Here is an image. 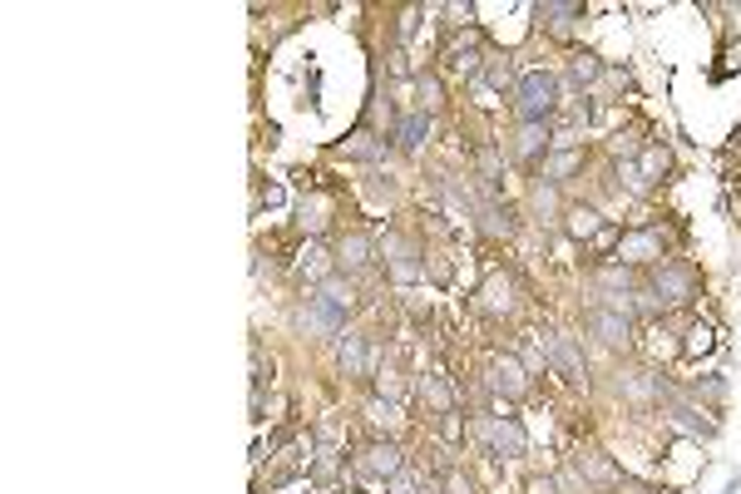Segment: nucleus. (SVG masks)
<instances>
[{
  "instance_id": "ea45409f",
  "label": "nucleus",
  "mask_w": 741,
  "mask_h": 494,
  "mask_svg": "<svg viewBox=\"0 0 741 494\" xmlns=\"http://www.w3.org/2000/svg\"><path fill=\"white\" fill-rule=\"evenodd\" d=\"M440 494H480V484H474V474H464L460 464H450V470L440 474Z\"/></svg>"
},
{
  "instance_id": "37998d69",
  "label": "nucleus",
  "mask_w": 741,
  "mask_h": 494,
  "mask_svg": "<svg viewBox=\"0 0 741 494\" xmlns=\"http://www.w3.org/2000/svg\"><path fill=\"white\" fill-rule=\"evenodd\" d=\"M711 351V326L707 322H692L687 326V346H682V356H701Z\"/></svg>"
},
{
  "instance_id": "f8f14e48",
  "label": "nucleus",
  "mask_w": 741,
  "mask_h": 494,
  "mask_svg": "<svg viewBox=\"0 0 741 494\" xmlns=\"http://www.w3.org/2000/svg\"><path fill=\"white\" fill-rule=\"evenodd\" d=\"M539 346H543V356H549V371L553 375H563L569 385H588V361H583L579 336L563 332V326H543Z\"/></svg>"
},
{
  "instance_id": "c9c22d12",
  "label": "nucleus",
  "mask_w": 741,
  "mask_h": 494,
  "mask_svg": "<svg viewBox=\"0 0 741 494\" xmlns=\"http://www.w3.org/2000/svg\"><path fill=\"white\" fill-rule=\"evenodd\" d=\"M296 272L312 277V287H316L322 277H332V272H336V262H332V252H326L322 243H306V247H302V257H296Z\"/></svg>"
},
{
  "instance_id": "c03bdc74",
  "label": "nucleus",
  "mask_w": 741,
  "mask_h": 494,
  "mask_svg": "<svg viewBox=\"0 0 741 494\" xmlns=\"http://www.w3.org/2000/svg\"><path fill=\"white\" fill-rule=\"evenodd\" d=\"M524 494H563V484H559V474H529Z\"/></svg>"
},
{
  "instance_id": "6e6552de",
  "label": "nucleus",
  "mask_w": 741,
  "mask_h": 494,
  "mask_svg": "<svg viewBox=\"0 0 741 494\" xmlns=\"http://www.w3.org/2000/svg\"><path fill=\"white\" fill-rule=\"evenodd\" d=\"M405 445L395 435H366L351 454V474L356 480H371V484H391L395 474L405 470Z\"/></svg>"
},
{
  "instance_id": "f3484780",
  "label": "nucleus",
  "mask_w": 741,
  "mask_h": 494,
  "mask_svg": "<svg viewBox=\"0 0 741 494\" xmlns=\"http://www.w3.org/2000/svg\"><path fill=\"white\" fill-rule=\"evenodd\" d=\"M569 470L579 474V484H583V490H593V494H608L613 484L622 480L618 460H613V454H603L598 445H579V450L569 454Z\"/></svg>"
},
{
  "instance_id": "ddd939ff",
  "label": "nucleus",
  "mask_w": 741,
  "mask_h": 494,
  "mask_svg": "<svg viewBox=\"0 0 741 494\" xmlns=\"http://www.w3.org/2000/svg\"><path fill=\"white\" fill-rule=\"evenodd\" d=\"M332 262H336V272L341 277H366L375 262H381V243H375L371 233H361V227H346V233H336V243H332Z\"/></svg>"
},
{
  "instance_id": "e433bc0d",
  "label": "nucleus",
  "mask_w": 741,
  "mask_h": 494,
  "mask_svg": "<svg viewBox=\"0 0 741 494\" xmlns=\"http://www.w3.org/2000/svg\"><path fill=\"white\" fill-rule=\"evenodd\" d=\"M603 69H608V65H603L598 55H588V49H583V55H573V59H569V85L593 89V85L603 79Z\"/></svg>"
},
{
  "instance_id": "f257e3e1",
  "label": "nucleus",
  "mask_w": 741,
  "mask_h": 494,
  "mask_svg": "<svg viewBox=\"0 0 741 494\" xmlns=\"http://www.w3.org/2000/svg\"><path fill=\"white\" fill-rule=\"evenodd\" d=\"M632 292L628 296H593L588 306L579 312L583 332L593 336L598 346H608V351H628L632 341H638V316H632Z\"/></svg>"
},
{
  "instance_id": "b1692460",
  "label": "nucleus",
  "mask_w": 741,
  "mask_h": 494,
  "mask_svg": "<svg viewBox=\"0 0 741 494\" xmlns=\"http://www.w3.org/2000/svg\"><path fill=\"white\" fill-rule=\"evenodd\" d=\"M632 168L642 173V183H648V188H658V183H667V178H672L677 158H672V148L662 144V138H648V144H642V154L632 158Z\"/></svg>"
},
{
  "instance_id": "dca6fc26",
  "label": "nucleus",
  "mask_w": 741,
  "mask_h": 494,
  "mask_svg": "<svg viewBox=\"0 0 741 494\" xmlns=\"http://www.w3.org/2000/svg\"><path fill=\"white\" fill-rule=\"evenodd\" d=\"M292 332L296 336H312V341H336L346 332V316L332 312L326 302H316L312 292H302V302L292 306Z\"/></svg>"
},
{
  "instance_id": "4be33fe9",
  "label": "nucleus",
  "mask_w": 741,
  "mask_h": 494,
  "mask_svg": "<svg viewBox=\"0 0 741 494\" xmlns=\"http://www.w3.org/2000/svg\"><path fill=\"white\" fill-rule=\"evenodd\" d=\"M430 134H435V114H425V109H401L391 124V138L401 154H420L430 144Z\"/></svg>"
},
{
  "instance_id": "09e8293b",
  "label": "nucleus",
  "mask_w": 741,
  "mask_h": 494,
  "mask_svg": "<svg viewBox=\"0 0 741 494\" xmlns=\"http://www.w3.org/2000/svg\"><path fill=\"white\" fill-rule=\"evenodd\" d=\"M717 15H727L731 35H737V40H741V0H731V5H717Z\"/></svg>"
},
{
  "instance_id": "a211bd4d",
  "label": "nucleus",
  "mask_w": 741,
  "mask_h": 494,
  "mask_svg": "<svg viewBox=\"0 0 741 494\" xmlns=\"http://www.w3.org/2000/svg\"><path fill=\"white\" fill-rule=\"evenodd\" d=\"M336 371L346 375V381H371L381 366H375V346L366 332H356V326H346L341 336H336Z\"/></svg>"
},
{
  "instance_id": "4c0bfd02",
  "label": "nucleus",
  "mask_w": 741,
  "mask_h": 494,
  "mask_svg": "<svg viewBox=\"0 0 741 494\" xmlns=\"http://www.w3.org/2000/svg\"><path fill=\"white\" fill-rule=\"evenodd\" d=\"M687 395L697 405H707V411H721V405H727V381H721V375H701V381H692Z\"/></svg>"
},
{
  "instance_id": "a878e982",
  "label": "nucleus",
  "mask_w": 741,
  "mask_h": 494,
  "mask_svg": "<svg viewBox=\"0 0 741 494\" xmlns=\"http://www.w3.org/2000/svg\"><path fill=\"white\" fill-rule=\"evenodd\" d=\"M563 188H553V183H543V178H534V188H529V217L539 227H563Z\"/></svg>"
},
{
  "instance_id": "de8ad7c7",
  "label": "nucleus",
  "mask_w": 741,
  "mask_h": 494,
  "mask_svg": "<svg viewBox=\"0 0 741 494\" xmlns=\"http://www.w3.org/2000/svg\"><path fill=\"white\" fill-rule=\"evenodd\" d=\"M608 494H662V490H658V484H642V480H632V474H622V480L613 484Z\"/></svg>"
},
{
  "instance_id": "8fccbe9b",
  "label": "nucleus",
  "mask_w": 741,
  "mask_h": 494,
  "mask_svg": "<svg viewBox=\"0 0 741 494\" xmlns=\"http://www.w3.org/2000/svg\"><path fill=\"white\" fill-rule=\"evenodd\" d=\"M731 138H737V144H741V124H737V134H731Z\"/></svg>"
},
{
  "instance_id": "39448f33",
  "label": "nucleus",
  "mask_w": 741,
  "mask_h": 494,
  "mask_svg": "<svg viewBox=\"0 0 741 494\" xmlns=\"http://www.w3.org/2000/svg\"><path fill=\"white\" fill-rule=\"evenodd\" d=\"M559 109H563V79L553 69L519 75V89H514V119L519 124H549Z\"/></svg>"
},
{
  "instance_id": "0eeeda50",
  "label": "nucleus",
  "mask_w": 741,
  "mask_h": 494,
  "mask_svg": "<svg viewBox=\"0 0 741 494\" xmlns=\"http://www.w3.org/2000/svg\"><path fill=\"white\" fill-rule=\"evenodd\" d=\"M470 435L484 445V454H494V460H524V454H529V430H524L519 415L480 411L470 420Z\"/></svg>"
},
{
  "instance_id": "473e14b6",
  "label": "nucleus",
  "mask_w": 741,
  "mask_h": 494,
  "mask_svg": "<svg viewBox=\"0 0 741 494\" xmlns=\"http://www.w3.org/2000/svg\"><path fill=\"white\" fill-rule=\"evenodd\" d=\"M470 164H474V178H480V188H499L504 193V148L499 144H474V154H470Z\"/></svg>"
},
{
  "instance_id": "c85d7f7f",
  "label": "nucleus",
  "mask_w": 741,
  "mask_h": 494,
  "mask_svg": "<svg viewBox=\"0 0 741 494\" xmlns=\"http://www.w3.org/2000/svg\"><path fill=\"white\" fill-rule=\"evenodd\" d=\"M361 415H366V425H371V435H395V440H401V425H405L401 401H391V395H366Z\"/></svg>"
},
{
  "instance_id": "7ed1b4c3",
  "label": "nucleus",
  "mask_w": 741,
  "mask_h": 494,
  "mask_svg": "<svg viewBox=\"0 0 741 494\" xmlns=\"http://www.w3.org/2000/svg\"><path fill=\"white\" fill-rule=\"evenodd\" d=\"M608 385H613V395H618L622 405H632V411H662V405L677 395V385H672L658 366H638V361L618 366Z\"/></svg>"
},
{
  "instance_id": "58836bf2",
  "label": "nucleus",
  "mask_w": 741,
  "mask_h": 494,
  "mask_svg": "<svg viewBox=\"0 0 741 494\" xmlns=\"http://www.w3.org/2000/svg\"><path fill=\"white\" fill-rule=\"evenodd\" d=\"M430 490H440V480H425L415 464H405V470L385 484V494H430Z\"/></svg>"
},
{
  "instance_id": "3c124183",
  "label": "nucleus",
  "mask_w": 741,
  "mask_h": 494,
  "mask_svg": "<svg viewBox=\"0 0 741 494\" xmlns=\"http://www.w3.org/2000/svg\"><path fill=\"white\" fill-rule=\"evenodd\" d=\"M346 494H361V490H346Z\"/></svg>"
},
{
  "instance_id": "aec40b11",
  "label": "nucleus",
  "mask_w": 741,
  "mask_h": 494,
  "mask_svg": "<svg viewBox=\"0 0 741 494\" xmlns=\"http://www.w3.org/2000/svg\"><path fill=\"white\" fill-rule=\"evenodd\" d=\"M529 15H534V25H539L543 35L573 40V30H579V20L588 15V5H583V0H534Z\"/></svg>"
},
{
  "instance_id": "72a5a7b5",
  "label": "nucleus",
  "mask_w": 741,
  "mask_h": 494,
  "mask_svg": "<svg viewBox=\"0 0 741 494\" xmlns=\"http://www.w3.org/2000/svg\"><path fill=\"white\" fill-rule=\"evenodd\" d=\"M480 85L490 89L494 99H504V94L514 99V89H519V79H514V59H509V55H490V59H484Z\"/></svg>"
},
{
  "instance_id": "4468645a",
  "label": "nucleus",
  "mask_w": 741,
  "mask_h": 494,
  "mask_svg": "<svg viewBox=\"0 0 741 494\" xmlns=\"http://www.w3.org/2000/svg\"><path fill=\"white\" fill-rule=\"evenodd\" d=\"M662 420H667L672 430L692 435V440H717V435H721V420H717V411H707V405H697L687 391H677L667 405H662Z\"/></svg>"
},
{
  "instance_id": "cd10ccee",
  "label": "nucleus",
  "mask_w": 741,
  "mask_h": 494,
  "mask_svg": "<svg viewBox=\"0 0 741 494\" xmlns=\"http://www.w3.org/2000/svg\"><path fill=\"white\" fill-rule=\"evenodd\" d=\"M415 401H420V411L430 415H454L460 411V405H454V385L445 381V375H420V381H415Z\"/></svg>"
},
{
  "instance_id": "20e7f679",
  "label": "nucleus",
  "mask_w": 741,
  "mask_h": 494,
  "mask_svg": "<svg viewBox=\"0 0 741 494\" xmlns=\"http://www.w3.org/2000/svg\"><path fill=\"white\" fill-rule=\"evenodd\" d=\"M672 243H677V233H672L667 223L622 227V237H618V252H613V262L632 267V272H652V267H658V262H667V257H672Z\"/></svg>"
},
{
  "instance_id": "79ce46f5",
  "label": "nucleus",
  "mask_w": 741,
  "mask_h": 494,
  "mask_svg": "<svg viewBox=\"0 0 741 494\" xmlns=\"http://www.w3.org/2000/svg\"><path fill=\"white\" fill-rule=\"evenodd\" d=\"M375 395H391V401H401L405 395V381H401L395 366H381V371H375Z\"/></svg>"
},
{
  "instance_id": "393cba45",
  "label": "nucleus",
  "mask_w": 741,
  "mask_h": 494,
  "mask_svg": "<svg viewBox=\"0 0 741 494\" xmlns=\"http://www.w3.org/2000/svg\"><path fill=\"white\" fill-rule=\"evenodd\" d=\"M312 296H316V302H326L332 312H341V316H351L356 306H361V287H356L351 277H341V272L322 277V282L312 287Z\"/></svg>"
},
{
  "instance_id": "a19ab883",
  "label": "nucleus",
  "mask_w": 741,
  "mask_h": 494,
  "mask_svg": "<svg viewBox=\"0 0 741 494\" xmlns=\"http://www.w3.org/2000/svg\"><path fill=\"white\" fill-rule=\"evenodd\" d=\"M272 371H277V361L252 341V391H267V385H272Z\"/></svg>"
},
{
  "instance_id": "6ab92c4d",
  "label": "nucleus",
  "mask_w": 741,
  "mask_h": 494,
  "mask_svg": "<svg viewBox=\"0 0 741 494\" xmlns=\"http://www.w3.org/2000/svg\"><path fill=\"white\" fill-rule=\"evenodd\" d=\"M395 148V138H391V128H375L371 119H361V124L351 128V134L336 144V154L341 158H356V164H385V154Z\"/></svg>"
},
{
  "instance_id": "2eb2a0df",
  "label": "nucleus",
  "mask_w": 741,
  "mask_h": 494,
  "mask_svg": "<svg viewBox=\"0 0 741 494\" xmlns=\"http://www.w3.org/2000/svg\"><path fill=\"white\" fill-rule=\"evenodd\" d=\"M440 59H445V69L450 75H460V79H470V85H480V75H484V30L480 25H470L464 35H450L445 40V49H440Z\"/></svg>"
},
{
  "instance_id": "7c9ffc66",
  "label": "nucleus",
  "mask_w": 741,
  "mask_h": 494,
  "mask_svg": "<svg viewBox=\"0 0 741 494\" xmlns=\"http://www.w3.org/2000/svg\"><path fill=\"white\" fill-rule=\"evenodd\" d=\"M588 282L598 287L603 296H628V292H638L642 287V277L632 272V267H622V262H603V267H588Z\"/></svg>"
},
{
  "instance_id": "1a4fd4ad",
  "label": "nucleus",
  "mask_w": 741,
  "mask_h": 494,
  "mask_svg": "<svg viewBox=\"0 0 741 494\" xmlns=\"http://www.w3.org/2000/svg\"><path fill=\"white\" fill-rule=\"evenodd\" d=\"M480 385H484V395H494V401H509V405L514 401H529V395H534L529 366H524L514 351H490V356H484Z\"/></svg>"
},
{
  "instance_id": "f704fd0d",
  "label": "nucleus",
  "mask_w": 741,
  "mask_h": 494,
  "mask_svg": "<svg viewBox=\"0 0 741 494\" xmlns=\"http://www.w3.org/2000/svg\"><path fill=\"white\" fill-rule=\"evenodd\" d=\"M415 109H425V114H440V109H445V79H440V69H420V75H415Z\"/></svg>"
},
{
  "instance_id": "423d86ee",
  "label": "nucleus",
  "mask_w": 741,
  "mask_h": 494,
  "mask_svg": "<svg viewBox=\"0 0 741 494\" xmlns=\"http://www.w3.org/2000/svg\"><path fill=\"white\" fill-rule=\"evenodd\" d=\"M474 312L484 322H514L524 312V282L509 272V267H490L484 282L474 287Z\"/></svg>"
},
{
  "instance_id": "a18cd8bd",
  "label": "nucleus",
  "mask_w": 741,
  "mask_h": 494,
  "mask_svg": "<svg viewBox=\"0 0 741 494\" xmlns=\"http://www.w3.org/2000/svg\"><path fill=\"white\" fill-rule=\"evenodd\" d=\"M741 69V40H727L721 45V65H717V75H737Z\"/></svg>"
},
{
  "instance_id": "2f4dec72",
  "label": "nucleus",
  "mask_w": 741,
  "mask_h": 494,
  "mask_svg": "<svg viewBox=\"0 0 741 494\" xmlns=\"http://www.w3.org/2000/svg\"><path fill=\"white\" fill-rule=\"evenodd\" d=\"M603 223H608V217H603L593 203H569L563 207V233H569L573 243H593V237L603 233Z\"/></svg>"
},
{
  "instance_id": "f03ea898",
  "label": "nucleus",
  "mask_w": 741,
  "mask_h": 494,
  "mask_svg": "<svg viewBox=\"0 0 741 494\" xmlns=\"http://www.w3.org/2000/svg\"><path fill=\"white\" fill-rule=\"evenodd\" d=\"M642 287L652 292V302H658V312H682V306H692L701 296V272L697 262H687V257H667V262H658L648 277H642Z\"/></svg>"
},
{
  "instance_id": "9d476101",
  "label": "nucleus",
  "mask_w": 741,
  "mask_h": 494,
  "mask_svg": "<svg viewBox=\"0 0 741 494\" xmlns=\"http://www.w3.org/2000/svg\"><path fill=\"white\" fill-rule=\"evenodd\" d=\"M425 262H430V252H425V243L415 233H405V227H391V233L381 237V267L385 277H391L395 287H411L425 277Z\"/></svg>"
},
{
  "instance_id": "5701e85b",
  "label": "nucleus",
  "mask_w": 741,
  "mask_h": 494,
  "mask_svg": "<svg viewBox=\"0 0 741 494\" xmlns=\"http://www.w3.org/2000/svg\"><path fill=\"white\" fill-rule=\"evenodd\" d=\"M583 168H588V148H583V144H579V148H553V154L539 164V173H534V178H543V183L563 188L569 178H579Z\"/></svg>"
},
{
  "instance_id": "c756f323",
  "label": "nucleus",
  "mask_w": 741,
  "mask_h": 494,
  "mask_svg": "<svg viewBox=\"0 0 741 494\" xmlns=\"http://www.w3.org/2000/svg\"><path fill=\"white\" fill-rule=\"evenodd\" d=\"M306 480L322 484V490H336V484L346 480V450H336V445H316L312 464H306Z\"/></svg>"
},
{
  "instance_id": "bb28decb",
  "label": "nucleus",
  "mask_w": 741,
  "mask_h": 494,
  "mask_svg": "<svg viewBox=\"0 0 741 494\" xmlns=\"http://www.w3.org/2000/svg\"><path fill=\"white\" fill-rule=\"evenodd\" d=\"M332 217H336V203L326 193H316V188L296 203V227H302L306 237H326L332 233Z\"/></svg>"
},
{
  "instance_id": "9b49d317",
  "label": "nucleus",
  "mask_w": 741,
  "mask_h": 494,
  "mask_svg": "<svg viewBox=\"0 0 741 494\" xmlns=\"http://www.w3.org/2000/svg\"><path fill=\"white\" fill-rule=\"evenodd\" d=\"M474 233L490 237V243H514L519 237V207L499 193V188H480V203H474Z\"/></svg>"
},
{
  "instance_id": "412c9836",
  "label": "nucleus",
  "mask_w": 741,
  "mask_h": 494,
  "mask_svg": "<svg viewBox=\"0 0 741 494\" xmlns=\"http://www.w3.org/2000/svg\"><path fill=\"white\" fill-rule=\"evenodd\" d=\"M553 154V128L549 124H519L509 138V158L529 173H539V164Z\"/></svg>"
},
{
  "instance_id": "49530a36",
  "label": "nucleus",
  "mask_w": 741,
  "mask_h": 494,
  "mask_svg": "<svg viewBox=\"0 0 741 494\" xmlns=\"http://www.w3.org/2000/svg\"><path fill=\"white\" fill-rule=\"evenodd\" d=\"M366 193H371L375 203H391V198H395V183H391V178H381V173H371V178H366Z\"/></svg>"
}]
</instances>
